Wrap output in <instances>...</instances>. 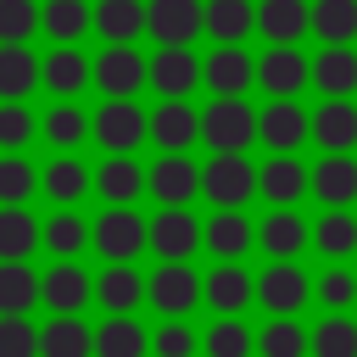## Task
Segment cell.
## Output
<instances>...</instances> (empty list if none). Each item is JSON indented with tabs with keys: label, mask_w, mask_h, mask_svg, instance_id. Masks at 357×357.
<instances>
[{
	"label": "cell",
	"mask_w": 357,
	"mask_h": 357,
	"mask_svg": "<svg viewBox=\"0 0 357 357\" xmlns=\"http://www.w3.org/2000/svg\"><path fill=\"white\" fill-rule=\"evenodd\" d=\"M195 351H201V335L184 318H167L151 329V357H195Z\"/></svg>",
	"instance_id": "7dc6e473"
},
{
	"label": "cell",
	"mask_w": 357,
	"mask_h": 357,
	"mask_svg": "<svg viewBox=\"0 0 357 357\" xmlns=\"http://www.w3.org/2000/svg\"><path fill=\"white\" fill-rule=\"evenodd\" d=\"M257 84H262L268 95H301V89L312 84V61H307L296 45H268V50L257 56Z\"/></svg>",
	"instance_id": "ac0fdd59"
},
{
	"label": "cell",
	"mask_w": 357,
	"mask_h": 357,
	"mask_svg": "<svg viewBox=\"0 0 357 357\" xmlns=\"http://www.w3.org/2000/svg\"><path fill=\"white\" fill-rule=\"evenodd\" d=\"M39 307V273L28 262H0V312H33Z\"/></svg>",
	"instance_id": "b9f144b4"
},
{
	"label": "cell",
	"mask_w": 357,
	"mask_h": 357,
	"mask_svg": "<svg viewBox=\"0 0 357 357\" xmlns=\"http://www.w3.org/2000/svg\"><path fill=\"white\" fill-rule=\"evenodd\" d=\"M201 139L212 151H251L257 145V106H245V95H212V106L201 112Z\"/></svg>",
	"instance_id": "3957f363"
},
{
	"label": "cell",
	"mask_w": 357,
	"mask_h": 357,
	"mask_svg": "<svg viewBox=\"0 0 357 357\" xmlns=\"http://www.w3.org/2000/svg\"><path fill=\"white\" fill-rule=\"evenodd\" d=\"M257 251H268V257H301V251H312V223L296 206H273L257 223Z\"/></svg>",
	"instance_id": "ffe728a7"
},
{
	"label": "cell",
	"mask_w": 357,
	"mask_h": 357,
	"mask_svg": "<svg viewBox=\"0 0 357 357\" xmlns=\"http://www.w3.org/2000/svg\"><path fill=\"white\" fill-rule=\"evenodd\" d=\"M39 33V0H0V45H28Z\"/></svg>",
	"instance_id": "bcb514c9"
},
{
	"label": "cell",
	"mask_w": 357,
	"mask_h": 357,
	"mask_svg": "<svg viewBox=\"0 0 357 357\" xmlns=\"http://www.w3.org/2000/svg\"><path fill=\"white\" fill-rule=\"evenodd\" d=\"M312 145L318 151H357V106L351 95H324L312 112Z\"/></svg>",
	"instance_id": "cb8c5ba5"
},
{
	"label": "cell",
	"mask_w": 357,
	"mask_h": 357,
	"mask_svg": "<svg viewBox=\"0 0 357 357\" xmlns=\"http://www.w3.org/2000/svg\"><path fill=\"white\" fill-rule=\"evenodd\" d=\"M195 139H201V112L190 106V95L162 100V106L151 112V145H156V151H190Z\"/></svg>",
	"instance_id": "7402d4cb"
},
{
	"label": "cell",
	"mask_w": 357,
	"mask_h": 357,
	"mask_svg": "<svg viewBox=\"0 0 357 357\" xmlns=\"http://www.w3.org/2000/svg\"><path fill=\"white\" fill-rule=\"evenodd\" d=\"M145 33L156 45H190L206 33V6L201 0H145Z\"/></svg>",
	"instance_id": "8fae6325"
},
{
	"label": "cell",
	"mask_w": 357,
	"mask_h": 357,
	"mask_svg": "<svg viewBox=\"0 0 357 357\" xmlns=\"http://www.w3.org/2000/svg\"><path fill=\"white\" fill-rule=\"evenodd\" d=\"M39 357H95V329L78 312H50L39 329Z\"/></svg>",
	"instance_id": "f546056e"
},
{
	"label": "cell",
	"mask_w": 357,
	"mask_h": 357,
	"mask_svg": "<svg viewBox=\"0 0 357 357\" xmlns=\"http://www.w3.org/2000/svg\"><path fill=\"white\" fill-rule=\"evenodd\" d=\"M195 84H201V56L190 45H156V56H151V89L162 100H178Z\"/></svg>",
	"instance_id": "e0dca14e"
},
{
	"label": "cell",
	"mask_w": 357,
	"mask_h": 357,
	"mask_svg": "<svg viewBox=\"0 0 357 357\" xmlns=\"http://www.w3.org/2000/svg\"><path fill=\"white\" fill-rule=\"evenodd\" d=\"M312 357H357V324H351V312H324L312 324Z\"/></svg>",
	"instance_id": "7bdbcfd3"
},
{
	"label": "cell",
	"mask_w": 357,
	"mask_h": 357,
	"mask_svg": "<svg viewBox=\"0 0 357 357\" xmlns=\"http://www.w3.org/2000/svg\"><path fill=\"white\" fill-rule=\"evenodd\" d=\"M95 33L106 45H134L145 33V0H100L95 6Z\"/></svg>",
	"instance_id": "8d00e7d4"
},
{
	"label": "cell",
	"mask_w": 357,
	"mask_h": 357,
	"mask_svg": "<svg viewBox=\"0 0 357 357\" xmlns=\"http://www.w3.org/2000/svg\"><path fill=\"white\" fill-rule=\"evenodd\" d=\"M257 139L268 151H301L312 139V112L296 95H268V106L257 112Z\"/></svg>",
	"instance_id": "8992f818"
},
{
	"label": "cell",
	"mask_w": 357,
	"mask_h": 357,
	"mask_svg": "<svg viewBox=\"0 0 357 357\" xmlns=\"http://www.w3.org/2000/svg\"><path fill=\"white\" fill-rule=\"evenodd\" d=\"M39 28H45L56 45H78V39L95 28V6H89V0H45V6H39Z\"/></svg>",
	"instance_id": "d6a6232c"
},
{
	"label": "cell",
	"mask_w": 357,
	"mask_h": 357,
	"mask_svg": "<svg viewBox=\"0 0 357 357\" xmlns=\"http://www.w3.org/2000/svg\"><path fill=\"white\" fill-rule=\"evenodd\" d=\"M257 195L268 206H296L301 195H312V167H301L296 151H273L262 167H257Z\"/></svg>",
	"instance_id": "30bf717a"
},
{
	"label": "cell",
	"mask_w": 357,
	"mask_h": 357,
	"mask_svg": "<svg viewBox=\"0 0 357 357\" xmlns=\"http://www.w3.org/2000/svg\"><path fill=\"white\" fill-rule=\"evenodd\" d=\"M257 351L262 357H312V329H301L296 318H268L257 329Z\"/></svg>",
	"instance_id": "ab89813d"
},
{
	"label": "cell",
	"mask_w": 357,
	"mask_h": 357,
	"mask_svg": "<svg viewBox=\"0 0 357 357\" xmlns=\"http://www.w3.org/2000/svg\"><path fill=\"white\" fill-rule=\"evenodd\" d=\"M95 301L106 312H134L145 301V273L134 262H106V273L95 279Z\"/></svg>",
	"instance_id": "1f68e13d"
},
{
	"label": "cell",
	"mask_w": 357,
	"mask_h": 357,
	"mask_svg": "<svg viewBox=\"0 0 357 357\" xmlns=\"http://www.w3.org/2000/svg\"><path fill=\"white\" fill-rule=\"evenodd\" d=\"M201 351H206V357H251V351H257V329H251L240 312H218L212 329L201 335Z\"/></svg>",
	"instance_id": "74e56055"
},
{
	"label": "cell",
	"mask_w": 357,
	"mask_h": 357,
	"mask_svg": "<svg viewBox=\"0 0 357 357\" xmlns=\"http://www.w3.org/2000/svg\"><path fill=\"white\" fill-rule=\"evenodd\" d=\"M39 234L45 223L28 206H0V262H28L39 251Z\"/></svg>",
	"instance_id": "e575fe53"
},
{
	"label": "cell",
	"mask_w": 357,
	"mask_h": 357,
	"mask_svg": "<svg viewBox=\"0 0 357 357\" xmlns=\"http://www.w3.org/2000/svg\"><path fill=\"white\" fill-rule=\"evenodd\" d=\"M145 195H156L162 206H190L201 195V167L184 156V151H162L151 167H145Z\"/></svg>",
	"instance_id": "ba28073f"
},
{
	"label": "cell",
	"mask_w": 357,
	"mask_h": 357,
	"mask_svg": "<svg viewBox=\"0 0 357 357\" xmlns=\"http://www.w3.org/2000/svg\"><path fill=\"white\" fill-rule=\"evenodd\" d=\"M312 84L324 95H357V50L351 45H324L312 56Z\"/></svg>",
	"instance_id": "d590c367"
},
{
	"label": "cell",
	"mask_w": 357,
	"mask_h": 357,
	"mask_svg": "<svg viewBox=\"0 0 357 357\" xmlns=\"http://www.w3.org/2000/svg\"><path fill=\"white\" fill-rule=\"evenodd\" d=\"M151 251H156V262H190L201 251V218L190 206H156V218H151Z\"/></svg>",
	"instance_id": "9c48e42d"
},
{
	"label": "cell",
	"mask_w": 357,
	"mask_h": 357,
	"mask_svg": "<svg viewBox=\"0 0 357 357\" xmlns=\"http://www.w3.org/2000/svg\"><path fill=\"white\" fill-rule=\"evenodd\" d=\"M312 251H324L329 262H351L357 257V212L351 206H324L312 223Z\"/></svg>",
	"instance_id": "f1b7e54d"
},
{
	"label": "cell",
	"mask_w": 357,
	"mask_h": 357,
	"mask_svg": "<svg viewBox=\"0 0 357 357\" xmlns=\"http://www.w3.org/2000/svg\"><path fill=\"white\" fill-rule=\"evenodd\" d=\"M39 139V117L28 100H0V151H28Z\"/></svg>",
	"instance_id": "f6af8a7d"
},
{
	"label": "cell",
	"mask_w": 357,
	"mask_h": 357,
	"mask_svg": "<svg viewBox=\"0 0 357 357\" xmlns=\"http://www.w3.org/2000/svg\"><path fill=\"white\" fill-rule=\"evenodd\" d=\"M201 84L212 95H245L257 84V56L245 45H218L212 56H201Z\"/></svg>",
	"instance_id": "9a60e30c"
},
{
	"label": "cell",
	"mask_w": 357,
	"mask_h": 357,
	"mask_svg": "<svg viewBox=\"0 0 357 357\" xmlns=\"http://www.w3.org/2000/svg\"><path fill=\"white\" fill-rule=\"evenodd\" d=\"M39 84H45L39 56L28 45H0V100H28Z\"/></svg>",
	"instance_id": "836d02e7"
},
{
	"label": "cell",
	"mask_w": 357,
	"mask_h": 357,
	"mask_svg": "<svg viewBox=\"0 0 357 357\" xmlns=\"http://www.w3.org/2000/svg\"><path fill=\"white\" fill-rule=\"evenodd\" d=\"M201 301L212 312H245L257 301V273H245V262H218L201 279Z\"/></svg>",
	"instance_id": "44dd1931"
},
{
	"label": "cell",
	"mask_w": 357,
	"mask_h": 357,
	"mask_svg": "<svg viewBox=\"0 0 357 357\" xmlns=\"http://www.w3.org/2000/svg\"><path fill=\"white\" fill-rule=\"evenodd\" d=\"M0 357H39V329L28 312H0Z\"/></svg>",
	"instance_id": "c3c4849f"
},
{
	"label": "cell",
	"mask_w": 357,
	"mask_h": 357,
	"mask_svg": "<svg viewBox=\"0 0 357 357\" xmlns=\"http://www.w3.org/2000/svg\"><path fill=\"white\" fill-rule=\"evenodd\" d=\"M39 139H45L50 151H78L84 139H95V117H89L78 100H56V106L45 112V123H39Z\"/></svg>",
	"instance_id": "4316f807"
},
{
	"label": "cell",
	"mask_w": 357,
	"mask_h": 357,
	"mask_svg": "<svg viewBox=\"0 0 357 357\" xmlns=\"http://www.w3.org/2000/svg\"><path fill=\"white\" fill-rule=\"evenodd\" d=\"M206 33L218 45H245V33H257V6L251 0H206Z\"/></svg>",
	"instance_id": "f35d334b"
},
{
	"label": "cell",
	"mask_w": 357,
	"mask_h": 357,
	"mask_svg": "<svg viewBox=\"0 0 357 357\" xmlns=\"http://www.w3.org/2000/svg\"><path fill=\"white\" fill-rule=\"evenodd\" d=\"M201 195L212 206H245L257 195V167L245 162V151H212V162L201 167Z\"/></svg>",
	"instance_id": "277c9868"
},
{
	"label": "cell",
	"mask_w": 357,
	"mask_h": 357,
	"mask_svg": "<svg viewBox=\"0 0 357 357\" xmlns=\"http://www.w3.org/2000/svg\"><path fill=\"white\" fill-rule=\"evenodd\" d=\"M95 251L106 262H134L139 251H151V218H139L134 206H106L95 218Z\"/></svg>",
	"instance_id": "5b68a950"
},
{
	"label": "cell",
	"mask_w": 357,
	"mask_h": 357,
	"mask_svg": "<svg viewBox=\"0 0 357 357\" xmlns=\"http://www.w3.org/2000/svg\"><path fill=\"white\" fill-rule=\"evenodd\" d=\"M39 73H45V89L56 100H78L89 84H95V61L78 50V45H56L50 56H39Z\"/></svg>",
	"instance_id": "2e32d148"
},
{
	"label": "cell",
	"mask_w": 357,
	"mask_h": 357,
	"mask_svg": "<svg viewBox=\"0 0 357 357\" xmlns=\"http://www.w3.org/2000/svg\"><path fill=\"white\" fill-rule=\"evenodd\" d=\"M39 251H50V257H61V262H78L84 251H95V223H89L78 206H56V212L45 218Z\"/></svg>",
	"instance_id": "d6986e66"
},
{
	"label": "cell",
	"mask_w": 357,
	"mask_h": 357,
	"mask_svg": "<svg viewBox=\"0 0 357 357\" xmlns=\"http://www.w3.org/2000/svg\"><path fill=\"white\" fill-rule=\"evenodd\" d=\"M95 195H100L106 206H134V201L145 195V167H139L134 156H106V162L95 167Z\"/></svg>",
	"instance_id": "83f0119b"
},
{
	"label": "cell",
	"mask_w": 357,
	"mask_h": 357,
	"mask_svg": "<svg viewBox=\"0 0 357 357\" xmlns=\"http://www.w3.org/2000/svg\"><path fill=\"white\" fill-rule=\"evenodd\" d=\"M151 139V112L134 95H106V106L95 112V145L106 156H134Z\"/></svg>",
	"instance_id": "6da1fadb"
},
{
	"label": "cell",
	"mask_w": 357,
	"mask_h": 357,
	"mask_svg": "<svg viewBox=\"0 0 357 357\" xmlns=\"http://www.w3.org/2000/svg\"><path fill=\"white\" fill-rule=\"evenodd\" d=\"M257 33L268 45H296L312 33V0H262L257 6Z\"/></svg>",
	"instance_id": "484cf974"
},
{
	"label": "cell",
	"mask_w": 357,
	"mask_h": 357,
	"mask_svg": "<svg viewBox=\"0 0 357 357\" xmlns=\"http://www.w3.org/2000/svg\"><path fill=\"white\" fill-rule=\"evenodd\" d=\"M33 190H39L33 162H28L22 151H6V156H0V206H28Z\"/></svg>",
	"instance_id": "ee69618b"
},
{
	"label": "cell",
	"mask_w": 357,
	"mask_h": 357,
	"mask_svg": "<svg viewBox=\"0 0 357 357\" xmlns=\"http://www.w3.org/2000/svg\"><path fill=\"white\" fill-rule=\"evenodd\" d=\"M312 296H318V279H312L296 257H273V262L257 273V301L268 307V318H296Z\"/></svg>",
	"instance_id": "7a4b0ae2"
},
{
	"label": "cell",
	"mask_w": 357,
	"mask_h": 357,
	"mask_svg": "<svg viewBox=\"0 0 357 357\" xmlns=\"http://www.w3.org/2000/svg\"><path fill=\"white\" fill-rule=\"evenodd\" d=\"M95 84L100 95H139L151 84V56H139L134 45H106L95 56Z\"/></svg>",
	"instance_id": "4fadbf2b"
},
{
	"label": "cell",
	"mask_w": 357,
	"mask_h": 357,
	"mask_svg": "<svg viewBox=\"0 0 357 357\" xmlns=\"http://www.w3.org/2000/svg\"><path fill=\"white\" fill-rule=\"evenodd\" d=\"M318 301H324L329 312H351V301H357V273H351L346 262H329V273L318 279Z\"/></svg>",
	"instance_id": "681fc988"
},
{
	"label": "cell",
	"mask_w": 357,
	"mask_h": 357,
	"mask_svg": "<svg viewBox=\"0 0 357 357\" xmlns=\"http://www.w3.org/2000/svg\"><path fill=\"white\" fill-rule=\"evenodd\" d=\"M95 357H151V329L134 324V312H106L95 329Z\"/></svg>",
	"instance_id": "4dcf8cb0"
},
{
	"label": "cell",
	"mask_w": 357,
	"mask_h": 357,
	"mask_svg": "<svg viewBox=\"0 0 357 357\" xmlns=\"http://www.w3.org/2000/svg\"><path fill=\"white\" fill-rule=\"evenodd\" d=\"M312 33L324 45H351L357 39V0H312Z\"/></svg>",
	"instance_id": "60d3db41"
},
{
	"label": "cell",
	"mask_w": 357,
	"mask_h": 357,
	"mask_svg": "<svg viewBox=\"0 0 357 357\" xmlns=\"http://www.w3.org/2000/svg\"><path fill=\"white\" fill-rule=\"evenodd\" d=\"M89 190H95V173H89L73 151H56V156H50V167L39 173V195H45V201H56V206H78Z\"/></svg>",
	"instance_id": "603a6c76"
},
{
	"label": "cell",
	"mask_w": 357,
	"mask_h": 357,
	"mask_svg": "<svg viewBox=\"0 0 357 357\" xmlns=\"http://www.w3.org/2000/svg\"><path fill=\"white\" fill-rule=\"evenodd\" d=\"M312 201L324 206H351L357 201V156L351 151H324L312 167Z\"/></svg>",
	"instance_id": "d4e9b609"
},
{
	"label": "cell",
	"mask_w": 357,
	"mask_h": 357,
	"mask_svg": "<svg viewBox=\"0 0 357 357\" xmlns=\"http://www.w3.org/2000/svg\"><path fill=\"white\" fill-rule=\"evenodd\" d=\"M39 301H45L50 312H84V307L95 301V279H89V268L56 257V262L39 273Z\"/></svg>",
	"instance_id": "7c38bea8"
},
{
	"label": "cell",
	"mask_w": 357,
	"mask_h": 357,
	"mask_svg": "<svg viewBox=\"0 0 357 357\" xmlns=\"http://www.w3.org/2000/svg\"><path fill=\"white\" fill-rule=\"evenodd\" d=\"M201 245H206L218 262H240V257L257 245V223L245 218V206H218V212L201 223Z\"/></svg>",
	"instance_id": "5bb4252c"
},
{
	"label": "cell",
	"mask_w": 357,
	"mask_h": 357,
	"mask_svg": "<svg viewBox=\"0 0 357 357\" xmlns=\"http://www.w3.org/2000/svg\"><path fill=\"white\" fill-rule=\"evenodd\" d=\"M145 301L162 318H184L201 307V273L190 262H156V273H145Z\"/></svg>",
	"instance_id": "52a82bcc"
}]
</instances>
